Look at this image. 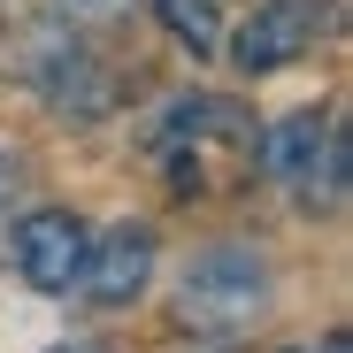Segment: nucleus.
<instances>
[{"instance_id":"7","label":"nucleus","mask_w":353,"mask_h":353,"mask_svg":"<svg viewBox=\"0 0 353 353\" xmlns=\"http://www.w3.org/2000/svg\"><path fill=\"white\" fill-rule=\"evenodd\" d=\"M154 16L176 46H192V62H208V54L223 46V16H215V0H154Z\"/></svg>"},{"instance_id":"9","label":"nucleus","mask_w":353,"mask_h":353,"mask_svg":"<svg viewBox=\"0 0 353 353\" xmlns=\"http://www.w3.org/2000/svg\"><path fill=\"white\" fill-rule=\"evenodd\" d=\"M292 353H345V338H338V330H330V338H323V345H292Z\"/></svg>"},{"instance_id":"8","label":"nucleus","mask_w":353,"mask_h":353,"mask_svg":"<svg viewBox=\"0 0 353 353\" xmlns=\"http://www.w3.org/2000/svg\"><path fill=\"white\" fill-rule=\"evenodd\" d=\"M8 192H16V169H8V154H0V215H8Z\"/></svg>"},{"instance_id":"1","label":"nucleus","mask_w":353,"mask_h":353,"mask_svg":"<svg viewBox=\"0 0 353 353\" xmlns=\"http://www.w3.org/2000/svg\"><path fill=\"white\" fill-rule=\"evenodd\" d=\"M269 315V261L239 239H223L208 254H192V269L176 276V323L185 330H246Z\"/></svg>"},{"instance_id":"2","label":"nucleus","mask_w":353,"mask_h":353,"mask_svg":"<svg viewBox=\"0 0 353 353\" xmlns=\"http://www.w3.org/2000/svg\"><path fill=\"white\" fill-rule=\"evenodd\" d=\"M85 239L92 230L70 215V208H31L16 230H8V261L31 292H70L77 269H85Z\"/></svg>"},{"instance_id":"5","label":"nucleus","mask_w":353,"mask_h":353,"mask_svg":"<svg viewBox=\"0 0 353 353\" xmlns=\"http://www.w3.org/2000/svg\"><path fill=\"white\" fill-rule=\"evenodd\" d=\"M330 139H338V123L330 115H315V108H300V115H276L269 123V139H261V169L276 176V185H315V169L330 161Z\"/></svg>"},{"instance_id":"3","label":"nucleus","mask_w":353,"mask_h":353,"mask_svg":"<svg viewBox=\"0 0 353 353\" xmlns=\"http://www.w3.org/2000/svg\"><path fill=\"white\" fill-rule=\"evenodd\" d=\"M323 31H330V0H261L230 54H239L246 77H269V70H292Z\"/></svg>"},{"instance_id":"6","label":"nucleus","mask_w":353,"mask_h":353,"mask_svg":"<svg viewBox=\"0 0 353 353\" xmlns=\"http://www.w3.org/2000/svg\"><path fill=\"white\" fill-rule=\"evenodd\" d=\"M39 85L54 108H70V115H100L108 108V85L92 77V54H46L39 62Z\"/></svg>"},{"instance_id":"10","label":"nucleus","mask_w":353,"mask_h":353,"mask_svg":"<svg viewBox=\"0 0 353 353\" xmlns=\"http://www.w3.org/2000/svg\"><path fill=\"white\" fill-rule=\"evenodd\" d=\"M70 8H85V16H108V8H115V0H70Z\"/></svg>"},{"instance_id":"11","label":"nucleus","mask_w":353,"mask_h":353,"mask_svg":"<svg viewBox=\"0 0 353 353\" xmlns=\"http://www.w3.org/2000/svg\"><path fill=\"white\" fill-rule=\"evenodd\" d=\"M54 353H108V345H54Z\"/></svg>"},{"instance_id":"4","label":"nucleus","mask_w":353,"mask_h":353,"mask_svg":"<svg viewBox=\"0 0 353 353\" xmlns=\"http://www.w3.org/2000/svg\"><path fill=\"white\" fill-rule=\"evenodd\" d=\"M154 261H161L154 223H115V230H100V239H85V269H77V284H85L92 307H131L139 292L154 284Z\"/></svg>"}]
</instances>
